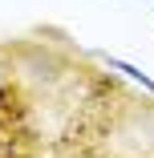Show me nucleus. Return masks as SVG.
<instances>
[{
    "mask_svg": "<svg viewBox=\"0 0 154 158\" xmlns=\"http://www.w3.org/2000/svg\"><path fill=\"white\" fill-rule=\"evenodd\" d=\"M12 114H16V81L8 73V61L0 57V126H12Z\"/></svg>",
    "mask_w": 154,
    "mask_h": 158,
    "instance_id": "nucleus-1",
    "label": "nucleus"
},
{
    "mask_svg": "<svg viewBox=\"0 0 154 158\" xmlns=\"http://www.w3.org/2000/svg\"><path fill=\"white\" fill-rule=\"evenodd\" d=\"M102 65H106V69H114V73H122V77H130L134 85H142L150 98H154V77H150V73H142L138 65H130L126 57H102Z\"/></svg>",
    "mask_w": 154,
    "mask_h": 158,
    "instance_id": "nucleus-2",
    "label": "nucleus"
}]
</instances>
